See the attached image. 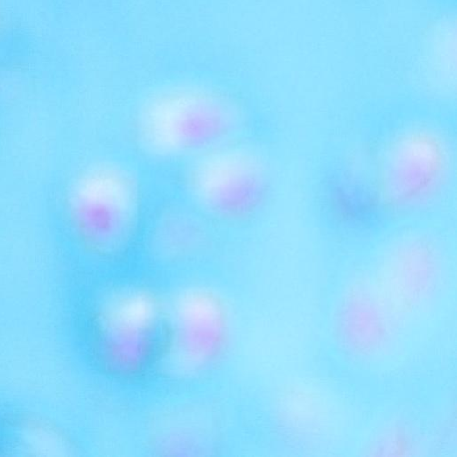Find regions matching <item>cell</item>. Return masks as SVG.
Instances as JSON below:
<instances>
[{
    "mask_svg": "<svg viewBox=\"0 0 457 457\" xmlns=\"http://www.w3.org/2000/svg\"><path fill=\"white\" fill-rule=\"evenodd\" d=\"M86 224L96 233H105L112 228V217L110 211L100 204L91 205L85 211Z\"/></svg>",
    "mask_w": 457,
    "mask_h": 457,
    "instance_id": "6da1fadb",
    "label": "cell"
}]
</instances>
